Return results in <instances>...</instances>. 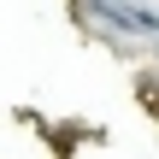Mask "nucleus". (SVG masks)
<instances>
[{
	"label": "nucleus",
	"instance_id": "1",
	"mask_svg": "<svg viewBox=\"0 0 159 159\" xmlns=\"http://www.w3.org/2000/svg\"><path fill=\"white\" fill-rule=\"evenodd\" d=\"M94 12H100V18H112L118 30H142V35H159V18H153V12H130V6H118V0H94Z\"/></svg>",
	"mask_w": 159,
	"mask_h": 159
}]
</instances>
